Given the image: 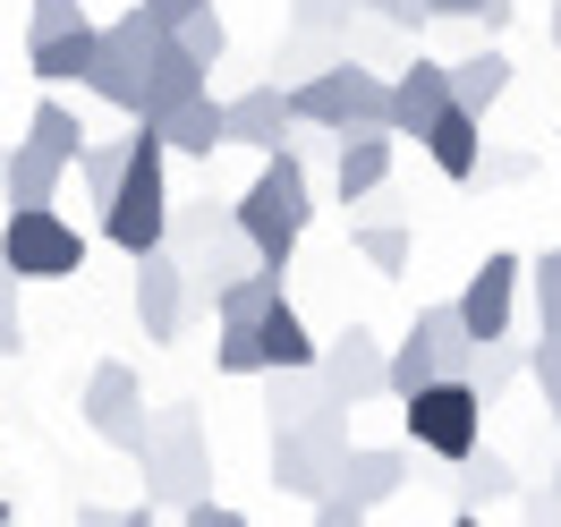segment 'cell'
<instances>
[{
	"label": "cell",
	"instance_id": "obj_1",
	"mask_svg": "<svg viewBox=\"0 0 561 527\" xmlns=\"http://www.w3.org/2000/svg\"><path fill=\"white\" fill-rule=\"evenodd\" d=\"M230 213H239L247 247L264 255V273H289V255H298L307 221H316V153H307V145L264 153V162H255V179H247V196H239Z\"/></svg>",
	"mask_w": 561,
	"mask_h": 527
},
{
	"label": "cell",
	"instance_id": "obj_2",
	"mask_svg": "<svg viewBox=\"0 0 561 527\" xmlns=\"http://www.w3.org/2000/svg\"><path fill=\"white\" fill-rule=\"evenodd\" d=\"M103 239L128 264L171 239V145L153 137V128H137V145H128V179H119V196L103 205Z\"/></svg>",
	"mask_w": 561,
	"mask_h": 527
},
{
	"label": "cell",
	"instance_id": "obj_3",
	"mask_svg": "<svg viewBox=\"0 0 561 527\" xmlns=\"http://www.w3.org/2000/svg\"><path fill=\"white\" fill-rule=\"evenodd\" d=\"M171 43H179V35L162 26V18H153V9H145V0H137V9H119V18L103 26V51H94V77H85V94L137 119V111H145V77H153V60H162Z\"/></svg>",
	"mask_w": 561,
	"mask_h": 527
},
{
	"label": "cell",
	"instance_id": "obj_4",
	"mask_svg": "<svg viewBox=\"0 0 561 527\" xmlns=\"http://www.w3.org/2000/svg\"><path fill=\"white\" fill-rule=\"evenodd\" d=\"M145 502H162V511H187V502H205V477H213V451H205V417H196V400H171V409H153V443H145Z\"/></svg>",
	"mask_w": 561,
	"mask_h": 527
},
{
	"label": "cell",
	"instance_id": "obj_5",
	"mask_svg": "<svg viewBox=\"0 0 561 527\" xmlns=\"http://www.w3.org/2000/svg\"><path fill=\"white\" fill-rule=\"evenodd\" d=\"M350 409L332 400V409H316L307 425H289V434H273V493H289V502H332V477H341V459H350Z\"/></svg>",
	"mask_w": 561,
	"mask_h": 527
},
{
	"label": "cell",
	"instance_id": "obj_6",
	"mask_svg": "<svg viewBox=\"0 0 561 527\" xmlns=\"http://www.w3.org/2000/svg\"><path fill=\"white\" fill-rule=\"evenodd\" d=\"M0 264L18 282H77L85 273V230L60 205H9L0 221Z\"/></svg>",
	"mask_w": 561,
	"mask_h": 527
},
{
	"label": "cell",
	"instance_id": "obj_7",
	"mask_svg": "<svg viewBox=\"0 0 561 527\" xmlns=\"http://www.w3.org/2000/svg\"><path fill=\"white\" fill-rule=\"evenodd\" d=\"M409 409V443H417L425 459H443V468H459L468 451H485V391L477 383H425L417 400H400Z\"/></svg>",
	"mask_w": 561,
	"mask_h": 527
},
{
	"label": "cell",
	"instance_id": "obj_8",
	"mask_svg": "<svg viewBox=\"0 0 561 527\" xmlns=\"http://www.w3.org/2000/svg\"><path fill=\"white\" fill-rule=\"evenodd\" d=\"M94 51H103V26L85 18V0H35L26 9V69L43 85H85L94 77Z\"/></svg>",
	"mask_w": 561,
	"mask_h": 527
},
{
	"label": "cell",
	"instance_id": "obj_9",
	"mask_svg": "<svg viewBox=\"0 0 561 527\" xmlns=\"http://www.w3.org/2000/svg\"><path fill=\"white\" fill-rule=\"evenodd\" d=\"M85 425L103 434L111 451H128L145 459V443H153V409H145V383H137V366H119V357H103L94 375H85Z\"/></svg>",
	"mask_w": 561,
	"mask_h": 527
},
{
	"label": "cell",
	"instance_id": "obj_10",
	"mask_svg": "<svg viewBox=\"0 0 561 527\" xmlns=\"http://www.w3.org/2000/svg\"><path fill=\"white\" fill-rule=\"evenodd\" d=\"M316 375H323V391H332L341 409H366V400H383V391H391V350L366 332V323H350V332L323 341Z\"/></svg>",
	"mask_w": 561,
	"mask_h": 527
},
{
	"label": "cell",
	"instance_id": "obj_11",
	"mask_svg": "<svg viewBox=\"0 0 561 527\" xmlns=\"http://www.w3.org/2000/svg\"><path fill=\"white\" fill-rule=\"evenodd\" d=\"M519 282H527V264L511 255V247H493L485 264L468 273V289L451 298L459 323L477 332V350H485V341H511V316H519Z\"/></svg>",
	"mask_w": 561,
	"mask_h": 527
},
{
	"label": "cell",
	"instance_id": "obj_12",
	"mask_svg": "<svg viewBox=\"0 0 561 527\" xmlns=\"http://www.w3.org/2000/svg\"><path fill=\"white\" fill-rule=\"evenodd\" d=\"M137 323H145V341H162V350L196 323L187 316V255H179V247L137 255Z\"/></svg>",
	"mask_w": 561,
	"mask_h": 527
},
{
	"label": "cell",
	"instance_id": "obj_13",
	"mask_svg": "<svg viewBox=\"0 0 561 527\" xmlns=\"http://www.w3.org/2000/svg\"><path fill=\"white\" fill-rule=\"evenodd\" d=\"M459 94H451V60H409V69L391 77V137H425L443 111H451Z\"/></svg>",
	"mask_w": 561,
	"mask_h": 527
},
{
	"label": "cell",
	"instance_id": "obj_14",
	"mask_svg": "<svg viewBox=\"0 0 561 527\" xmlns=\"http://www.w3.org/2000/svg\"><path fill=\"white\" fill-rule=\"evenodd\" d=\"M400 485H409V451H400V443H357V451L341 459V477H332V493L357 502V511H383Z\"/></svg>",
	"mask_w": 561,
	"mask_h": 527
},
{
	"label": "cell",
	"instance_id": "obj_15",
	"mask_svg": "<svg viewBox=\"0 0 561 527\" xmlns=\"http://www.w3.org/2000/svg\"><path fill=\"white\" fill-rule=\"evenodd\" d=\"M298 128V111H289V85H247V94H230V145H247V153H280V137Z\"/></svg>",
	"mask_w": 561,
	"mask_h": 527
},
{
	"label": "cell",
	"instance_id": "obj_16",
	"mask_svg": "<svg viewBox=\"0 0 561 527\" xmlns=\"http://www.w3.org/2000/svg\"><path fill=\"white\" fill-rule=\"evenodd\" d=\"M383 187H391V128L341 137V153H332V196H341V205H366V196H383Z\"/></svg>",
	"mask_w": 561,
	"mask_h": 527
},
{
	"label": "cell",
	"instance_id": "obj_17",
	"mask_svg": "<svg viewBox=\"0 0 561 527\" xmlns=\"http://www.w3.org/2000/svg\"><path fill=\"white\" fill-rule=\"evenodd\" d=\"M417 145H425V162H434L443 179H477V171H485V119H477V111H459V103L443 111Z\"/></svg>",
	"mask_w": 561,
	"mask_h": 527
},
{
	"label": "cell",
	"instance_id": "obj_18",
	"mask_svg": "<svg viewBox=\"0 0 561 527\" xmlns=\"http://www.w3.org/2000/svg\"><path fill=\"white\" fill-rule=\"evenodd\" d=\"M153 137L171 145V153H187V162H213V153L230 145V103L196 94V103H179L171 119H153Z\"/></svg>",
	"mask_w": 561,
	"mask_h": 527
},
{
	"label": "cell",
	"instance_id": "obj_19",
	"mask_svg": "<svg viewBox=\"0 0 561 527\" xmlns=\"http://www.w3.org/2000/svg\"><path fill=\"white\" fill-rule=\"evenodd\" d=\"M196 94H213V69L205 60H187V51H162L153 60V77H145V111H137V128H153V119H171L179 103H196Z\"/></svg>",
	"mask_w": 561,
	"mask_h": 527
},
{
	"label": "cell",
	"instance_id": "obj_20",
	"mask_svg": "<svg viewBox=\"0 0 561 527\" xmlns=\"http://www.w3.org/2000/svg\"><path fill=\"white\" fill-rule=\"evenodd\" d=\"M350 94H357V60H341V69H323V77H307V85H289V111H298V128L341 137V128H350Z\"/></svg>",
	"mask_w": 561,
	"mask_h": 527
},
{
	"label": "cell",
	"instance_id": "obj_21",
	"mask_svg": "<svg viewBox=\"0 0 561 527\" xmlns=\"http://www.w3.org/2000/svg\"><path fill=\"white\" fill-rule=\"evenodd\" d=\"M255 357H264V375H298V366H316V357H323V341L307 332V316L280 298L273 316L255 323Z\"/></svg>",
	"mask_w": 561,
	"mask_h": 527
},
{
	"label": "cell",
	"instance_id": "obj_22",
	"mask_svg": "<svg viewBox=\"0 0 561 527\" xmlns=\"http://www.w3.org/2000/svg\"><path fill=\"white\" fill-rule=\"evenodd\" d=\"M409 332H417L425 350H434L443 383H468V375H477V332L459 323V307H451V298H443V307H417V323H409Z\"/></svg>",
	"mask_w": 561,
	"mask_h": 527
},
{
	"label": "cell",
	"instance_id": "obj_23",
	"mask_svg": "<svg viewBox=\"0 0 561 527\" xmlns=\"http://www.w3.org/2000/svg\"><path fill=\"white\" fill-rule=\"evenodd\" d=\"M451 94H459V111L485 119V111L511 94V51H502V43H477L468 60H451Z\"/></svg>",
	"mask_w": 561,
	"mask_h": 527
},
{
	"label": "cell",
	"instance_id": "obj_24",
	"mask_svg": "<svg viewBox=\"0 0 561 527\" xmlns=\"http://www.w3.org/2000/svg\"><path fill=\"white\" fill-rule=\"evenodd\" d=\"M280 298H289V289H280V273H264V264H255V273H239V282H221L213 323H221V332H255V323L273 316Z\"/></svg>",
	"mask_w": 561,
	"mask_h": 527
},
{
	"label": "cell",
	"instance_id": "obj_25",
	"mask_svg": "<svg viewBox=\"0 0 561 527\" xmlns=\"http://www.w3.org/2000/svg\"><path fill=\"white\" fill-rule=\"evenodd\" d=\"M316 409H332V391H323L316 366H298V375H264V417H273V434L307 425Z\"/></svg>",
	"mask_w": 561,
	"mask_h": 527
},
{
	"label": "cell",
	"instance_id": "obj_26",
	"mask_svg": "<svg viewBox=\"0 0 561 527\" xmlns=\"http://www.w3.org/2000/svg\"><path fill=\"white\" fill-rule=\"evenodd\" d=\"M451 493H459V511H493V502H511V493H519V468H511L502 451H468L451 468Z\"/></svg>",
	"mask_w": 561,
	"mask_h": 527
},
{
	"label": "cell",
	"instance_id": "obj_27",
	"mask_svg": "<svg viewBox=\"0 0 561 527\" xmlns=\"http://www.w3.org/2000/svg\"><path fill=\"white\" fill-rule=\"evenodd\" d=\"M26 145H43L51 162H69V171H77V153H85L94 137H85V119H77V111L60 103V94H43V103L26 111Z\"/></svg>",
	"mask_w": 561,
	"mask_h": 527
},
{
	"label": "cell",
	"instance_id": "obj_28",
	"mask_svg": "<svg viewBox=\"0 0 561 527\" xmlns=\"http://www.w3.org/2000/svg\"><path fill=\"white\" fill-rule=\"evenodd\" d=\"M341 60H350V43H332V35H298V26H289V35L273 43V85H307V77H323V69H341Z\"/></svg>",
	"mask_w": 561,
	"mask_h": 527
},
{
	"label": "cell",
	"instance_id": "obj_29",
	"mask_svg": "<svg viewBox=\"0 0 561 527\" xmlns=\"http://www.w3.org/2000/svg\"><path fill=\"white\" fill-rule=\"evenodd\" d=\"M60 179H69V162H51L43 145L18 137V153H9V187H0V196H9V205H51Z\"/></svg>",
	"mask_w": 561,
	"mask_h": 527
},
{
	"label": "cell",
	"instance_id": "obj_30",
	"mask_svg": "<svg viewBox=\"0 0 561 527\" xmlns=\"http://www.w3.org/2000/svg\"><path fill=\"white\" fill-rule=\"evenodd\" d=\"M128 145L137 137H94L77 153V187H85V205H111L119 196V179H128Z\"/></svg>",
	"mask_w": 561,
	"mask_h": 527
},
{
	"label": "cell",
	"instance_id": "obj_31",
	"mask_svg": "<svg viewBox=\"0 0 561 527\" xmlns=\"http://www.w3.org/2000/svg\"><path fill=\"white\" fill-rule=\"evenodd\" d=\"M221 230H230V205H213V196H187V205H179V196H171V239H162V247H179V255H205Z\"/></svg>",
	"mask_w": 561,
	"mask_h": 527
},
{
	"label": "cell",
	"instance_id": "obj_32",
	"mask_svg": "<svg viewBox=\"0 0 561 527\" xmlns=\"http://www.w3.org/2000/svg\"><path fill=\"white\" fill-rule=\"evenodd\" d=\"M350 60H357V69H375V77H383V69L400 77L417 51H409V35H400V26H383V18H357V26H350Z\"/></svg>",
	"mask_w": 561,
	"mask_h": 527
},
{
	"label": "cell",
	"instance_id": "obj_33",
	"mask_svg": "<svg viewBox=\"0 0 561 527\" xmlns=\"http://www.w3.org/2000/svg\"><path fill=\"white\" fill-rule=\"evenodd\" d=\"M350 247L375 264V273H409V255H417L409 221H350Z\"/></svg>",
	"mask_w": 561,
	"mask_h": 527
},
{
	"label": "cell",
	"instance_id": "obj_34",
	"mask_svg": "<svg viewBox=\"0 0 561 527\" xmlns=\"http://www.w3.org/2000/svg\"><path fill=\"white\" fill-rule=\"evenodd\" d=\"M357 18H366V0H289V26H298V35H332V43H350Z\"/></svg>",
	"mask_w": 561,
	"mask_h": 527
},
{
	"label": "cell",
	"instance_id": "obj_35",
	"mask_svg": "<svg viewBox=\"0 0 561 527\" xmlns=\"http://www.w3.org/2000/svg\"><path fill=\"white\" fill-rule=\"evenodd\" d=\"M527 375V341H485V350H477V375H468V383L485 391V400H502V391L519 383Z\"/></svg>",
	"mask_w": 561,
	"mask_h": 527
},
{
	"label": "cell",
	"instance_id": "obj_36",
	"mask_svg": "<svg viewBox=\"0 0 561 527\" xmlns=\"http://www.w3.org/2000/svg\"><path fill=\"white\" fill-rule=\"evenodd\" d=\"M425 383H443V366H434V350H425L417 332H409V341H391V400H417Z\"/></svg>",
	"mask_w": 561,
	"mask_h": 527
},
{
	"label": "cell",
	"instance_id": "obj_37",
	"mask_svg": "<svg viewBox=\"0 0 561 527\" xmlns=\"http://www.w3.org/2000/svg\"><path fill=\"white\" fill-rule=\"evenodd\" d=\"M527 375H536L545 409H553V434H561V332H536V341H527Z\"/></svg>",
	"mask_w": 561,
	"mask_h": 527
},
{
	"label": "cell",
	"instance_id": "obj_38",
	"mask_svg": "<svg viewBox=\"0 0 561 527\" xmlns=\"http://www.w3.org/2000/svg\"><path fill=\"white\" fill-rule=\"evenodd\" d=\"M179 51H187V60H205V69H221V60H230V26H221L213 9H196V18L179 26Z\"/></svg>",
	"mask_w": 561,
	"mask_h": 527
},
{
	"label": "cell",
	"instance_id": "obj_39",
	"mask_svg": "<svg viewBox=\"0 0 561 527\" xmlns=\"http://www.w3.org/2000/svg\"><path fill=\"white\" fill-rule=\"evenodd\" d=\"M527 282H536V332H561V247L527 264Z\"/></svg>",
	"mask_w": 561,
	"mask_h": 527
},
{
	"label": "cell",
	"instance_id": "obj_40",
	"mask_svg": "<svg viewBox=\"0 0 561 527\" xmlns=\"http://www.w3.org/2000/svg\"><path fill=\"white\" fill-rule=\"evenodd\" d=\"M18 289H26V282H18L9 264H0V357H18V350H26V316H18Z\"/></svg>",
	"mask_w": 561,
	"mask_h": 527
},
{
	"label": "cell",
	"instance_id": "obj_41",
	"mask_svg": "<svg viewBox=\"0 0 561 527\" xmlns=\"http://www.w3.org/2000/svg\"><path fill=\"white\" fill-rule=\"evenodd\" d=\"M477 179H493V187H519V179H536V153H519V145H485V171Z\"/></svg>",
	"mask_w": 561,
	"mask_h": 527
},
{
	"label": "cell",
	"instance_id": "obj_42",
	"mask_svg": "<svg viewBox=\"0 0 561 527\" xmlns=\"http://www.w3.org/2000/svg\"><path fill=\"white\" fill-rule=\"evenodd\" d=\"M213 366H221V375H264V357H255V332H221V341H213Z\"/></svg>",
	"mask_w": 561,
	"mask_h": 527
},
{
	"label": "cell",
	"instance_id": "obj_43",
	"mask_svg": "<svg viewBox=\"0 0 561 527\" xmlns=\"http://www.w3.org/2000/svg\"><path fill=\"white\" fill-rule=\"evenodd\" d=\"M366 18H383V26H400V35H425V0H366Z\"/></svg>",
	"mask_w": 561,
	"mask_h": 527
},
{
	"label": "cell",
	"instance_id": "obj_44",
	"mask_svg": "<svg viewBox=\"0 0 561 527\" xmlns=\"http://www.w3.org/2000/svg\"><path fill=\"white\" fill-rule=\"evenodd\" d=\"M179 527H247V511H230V502H187V511H179Z\"/></svg>",
	"mask_w": 561,
	"mask_h": 527
},
{
	"label": "cell",
	"instance_id": "obj_45",
	"mask_svg": "<svg viewBox=\"0 0 561 527\" xmlns=\"http://www.w3.org/2000/svg\"><path fill=\"white\" fill-rule=\"evenodd\" d=\"M519 502H527V527H561V493L553 485H536V493L519 485Z\"/></svg>",
	"mask_w": 561,
	"mask_h": 527
},
{
	"label": "cell",
	"instance_id": "obj_46",
	"mask_svg": "<svg viewBox=\"0 0 561 527\" xmlns=\"http://www.w3.org/2000/svg\"><path fill=\"white\" fill-rule=\"evenodd\" d=\"M366 519H375V511H357V502L332 493V502H316V519H307V527H366Z\"/></svg>",
	"mask_w": 561,
	"mask_h": 527
},
{
	"label": "cell",
	"instance_id": "obj_47",
	"mask_svg": "<svg viewBox=\"0 0 561 527\" xmlns=\"http://www.w3.org/2000/svg\"><path fill=\"white\" fill-rule=\"evenodd\" d=\"M511 18H519V0H477V9H468V26H485V35H502Z\"/></svg>",
	"mask_w": 561,
	"mask_h": 527
},
{
	"label": "cell",
	"instance_id": "obj_48",
	"mask_svg": "<svg viewBox=\"0 0 561 527\" xmlns=\"http://www.w3.org/2000/svg\"><path fill=\"white\" fill-rule=\"evenodd\" d=\"M145 9H153V18H162V26H171V35H179V26H187L196 9H213V0H145Z\"/></svg>",
	"mask_w": 561,
	"mask_h": 527
},
{
	"label": "cell",
	"instance_id": "obj_49",
	"mask_svg": "<svg viewBox=\"0 0 561 527\" xmlns=\"http://www.w3.org/2000/svg\"><path fill=\"white\" fill-rule=\"evenodd\" d=\"M128 511H103V502H77V527H119Z\"/></svg>",
	"mask_w": 561,
	"mask_h": 527
},
{
	"label": "cell",
	"instance_id": "obj_50",
	"mask_svg": "<svg viewBox=\"0 0 561 527\" xmlns=\"http://www.w3.org/2000/svg\"><path fill=\"white\" fill-rule=\"evenodd\" d=\"M425 9H434V18H468L477 0H425Z\"/></svg>",
	"mask_w": 561,
	"mask_h": 527
},
{
	"label": "cell",
	"instance_id": "obj_51",
	"mask_svg": "<svg viewBox=\"0 0 561 527\" xmlns=\"http://www.w3.org/2000/svg\"><path fill=\"white\" fill-rule=\"evenodd\" d=\"M119 527H153V502H137V511H128V519H119Z\"/></svg>",
	"mask_w": 561,
	"mask_h": 527
},
{
	"label": "cell",
	"instance_id": "obj_52",
	"mask_svg": "<svg viewBox=\"0 0 561 527\" xmlns=\"http://www.w3.org/2000/svg\"><path fill=\"white\" fill-rule=\"evenodd\" d=\"M545 43H553V51H561V0H553V18H545Z\"/></svg>",
	"mask_w": 561,
	"mask_h": 527
},
{
	"label": "cell",
	"instance_id": "obj_53",
	"mask_svg": "<svg viewBox=\"0 0 561 527\" xmlns=\"http://www.w3.org/2000/svg\"><path fill=\"white\" fill-rule=\"evenodd\" d=\"M451 527H485V511H459V519H451Z\"/></svg>",
	"mask_w": 561,
	"mask_h": 527
},
{
	"label": "cell",
	"instance_id": "obj_54",
	"mask_svg": "<svg viewBox=\"0 0 561 527\" xmlns=\"http://www.w3.org/2000/svg\"><path fill=\"white\" fill-rule=\"evenodd\" d=\"M9 153H18V145H0V187H9Z\"/></svg>",
	"mask_w": 561,
	"mask_h": 527
},
{
	"label": "cell",
	"instance_id": "obj_55",
	"mask_svg": "<svg viewBox=\"0 0 561 527\" xmlns=\"http://www.w3.org/2000/svg\"><path fill=\"white\" fill-rule=\"evenodd\" d=\"M0 527H18V511H9V502H0Z\"/></svg>",
	"mask_w": 561,
	"mask_h": 527
},
{
	"label": "cell",
	"instance_id": "obj_56",
	"mask_svg": "<svg viewBox=\"0 0 561 527\" xmlns=\"http://www.w3.org/2000/svg\"><path fill=\"white\" fill-rule=\"evenodd\" d=\"M553 493H561V459H553Z\"/></svg>",
	"mask_w": 561,
	"mask_h": 527
}]
</instances>
